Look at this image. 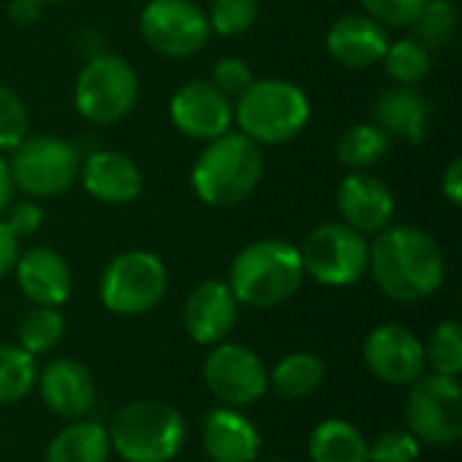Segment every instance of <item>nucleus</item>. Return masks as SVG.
Listing matches in <instances>:
<instances>
[{"label": "nucleus", "instance_id": "nucleus-34", "mask_svg": "<svg viewBox=\"0 0 462 462\" xmlns=\"http://www.w3.org/2000/svg\"><path fill=\"white\" fill-rule=\"evenodd\" d=\"M417 457L420 441L409 430H390L368 444V462H417Z\"/></svg>", "mask_w": 462, "mask_h": 462}, {"label": "nucleus", "instance_id": "nucleus-5", "mask_svg": "<svg viewBox=\"0 0 462 462\" xmlns=\"http://www.w3.org/2000/svg\"><path fill=\"white\" fill-rule=\"evenodd\" d=\"M108 430L111 452L125 462H171L184 447V417L162 401H133L122 406Z\"/></svg>", "mask_w": 462, "mask_h": 462}, {"label": "nucleus", "instance_id": "nucleus-35", "mask_svg": "<svg viewBox=\"0 0 462 462\" xmlns=\"http://www.w3.org/2000/svg\"><path fill=\"white\" fill-rule=\"evenodd\" d=\"M428 0H360L368 16L384 27H411Z\"/></svg>", "mask_w": 462, "mask_h": 462}, {"label": "nucleus", "instance_id": "nucleus-32", "mask_svg": "<svg viewBox=\"0 0 462 462\" xmlns=\"http://www.w3.org/2000/svg\"><path fill=\"white\" fill-rule=\"evenodd\" d=\"M206 16L211 32L222 38H236L254 27L260 16V0H211Z\"/></svg>", "mask_w": 462, "mask_h": 462}, {"label": "nucleus", "instance_id": "nucleus-12", "mask_svg": "<svg viewBox=\"0 0 462 462\" xmlns=\"http://www.w3.org/2000/svg\"><path fill=\"white\" fill-rule=\"evenodd\" d=\"M203 382L219 403L241 409L263 401L268 393V368L249 346L222 341L203 363Z\"/></svg>", "mask_w": 462, "mask_h": 462}, {"label": "nucleus", "instance_id": "nucleus-30", "mask_svg": "<svg viewBox=\"0 0 462 462\" xmlns=\"http://www.w3.org/2000/svg\"><path fill=\"white\" fill-rule=\"evenodd\" d=\"M414 38L428 49V51H439L447 49L455 38L457 30V8L452 0H428L422 5V11L417 14V19L411 22Z\"/></svg>", "mask_w": 462, "mask_h": 462}, {"label": "nucleus", "instance_id": "nucleus-24", "mask_svg": "<svg viewBox=\"0 0 462 462\" xmlns=\"http://www.w3.org/2000/svg\"><path fill=\"white\" fill-rule=\"evenodd\" d=\"M311 462H368V441L344 420H325L309 436Z\"/></svg>", "mask_w": 462, "mask_h": 462}, {"label": "nucleus", "instance_id": "nucleus-18", "mask_svg": "<svg viewBox=\"0 0 462 462\" xmlns=\"http://www.w3.org/2000/svg\"><path fill=\"white\" fill-rule=\"evenodd\" d=\"M14 273L22 295L32 306L60 309L73 292V273L68 260L49 246H32L27 252H19Z\"/></svg>", "mask_w": 462, "mask_h": 462}, {"label": "nucleus", "instance_id": "nucleus-22", "mask_svg": "<svg viewBox=\"0 0 462 462\" xmlns=\"http://www.w3.org/2000/svg\"><path fill=\"white\" fill-rule=\"evenodd\" d=\"M203 447L211 462H254L260 457L257 428L230 406L208 411L203 422Z\"/></svg>", "mask_w": 462, "mask_h": 462}, {"label": "nucleus", "instance_id": "nucleus-42", "mask_svg": "<svg viewBox=\"0 0 462 462\" xmlns=\"http://www.w3.org/2000/svg\"><path fill=\"white\" fill-rule=\"evenodd\" d=\"M43 3H65V0H43Z\"/></svg>", "mask_w": 462, "mask_h": 462}, {"label": "nucleus", "instance_id": "nucleus-15", "mask_svg": "<svg viewBox=\"0 0 462 462\" xmlns=\"http://www.w3.org/2000/svg\"><path fill=\"white\" fill-rule=\"evenodd\" d=\"M336 206H338L341 222L355 227L365 238L379 236L384 227L393 225V217H395L393 189L382 179L365 171H352L341 179L338 192H336Z\"/></svg>", "mask_w": 462, "mask_h": 462}, {"label": "nucleus", "instance_id": "nucleus-25", "mask_svg": "<svg viewBox=\"0 0 462 462\" xmlns=\"http://www.w3.org/2000/svg\"><path fill=\"white\" fill-rule=\"evenodd\" d=\"M325 382V363L309 352H292L276 363L268 374V387L284 401H303L314 395Z\"/></svg>", "mask_w": 462, "mask_h": 462}, {"label": "nucleus", "instance_id": "nucleus-37", "mask_svg": "<svg viewBox=\"0 0 462 462\" xmlns=\"http://www.w3.org/2000/svg\"><path fill=\"white\" fill-rule=\"evenodd\" d=\"M5 214H8V217H5L3 222L8 225V230H11L19 241L27 238V236H35V233L41 230V225H43V208H41L32 198L19 200V203H11Z\"/></svg>", "mask_w": 462, "mask_h": 462}, {"label": "nucleus", "instance_id": "nucleus-38", "mask_svg": "<svg viewBox=\"0 0 462 462\" xmlns=\"http://www.w3.org/2000/svg\"><path fill=\"white\" fill-rule=\"evenodd\" d=\"M441 195L452 203V206H462V160L455 157L447 171L441 173Z\"/></svg>", "mask_w": 462, "mask_h": 462}, {"label": "nucleus", "instance_id": "nucleus-23", "mask_svg": "<svg viewBox=\"0 0 462 462\" xmlns=\"http://www.w3.org/2000/svg\"><path fill=\"white\" fill-rule=\"evenodd\" d=\"M108 430L97 422H70L46 447V462H108Z\"/></svg>", "mask_w": 462, "mask_h": 462}, {"label": "nucleus", "instance_id": "nucleus-14", "mask_svg": "<svg viewBox=\"0 0 462 462\" xmlns=\"http://www.w3.org/2000/svg\"><path fill=\"white\" fill-rule=\"evenodd\" d=\"M168 116L181 135L208 143L233 130V100L211 81L192 79L171 95Z\"/></svg>", "mask_w": 462, "mask_h": 462}, {"label": "nucleus", "instance_id": "nucleus-11", "mask_svg": "<svg viewBox=\"0 0 462 462\" xmlns=\"http://www.w3.org/2000/svg\"><path fill=\"white\" fill-rule=\"evenodd\" d=\"M138 27L149 49L171 60L195 57L214 35L203 5L195 0H149L141 8Z\"/></svg>", "mask_w": 462, "mask_h": 462}, {"label": "nucleus", "instance_id": "nucleus-2", "mask_svg": "<svg viewBox=\"0 0 462 462\" xmlns=\"http://www.w3.org/2000/svg\"><path fill=\"white\" fill-rule=\"evenodd\" d=\"M265 176V154L244 133H225L206 143L198 154L189 184L200 203L211 208H233L254 195Z\"/></svg>", "mask_w": 462, "mask_h": 462}, {"label": "nucleus", "instance_id": "nucleus-13", "mask_svg": "<svg viewBox=\"0 0 462 462\" xmlns=\"http://www.w3.org/2000/svg\"><path fill=\"white\" fill-rule=\"evenodd\" d=\"M363 360L379 382L393 387H411L428 368L425 344L420 336L395 322L379 325L368 333Z\"/></svg>", "mask_w": 462, "mask_h": 462}, {"label": "nucleus", "instance_id": "nucleus-6", "mask_svg": "<svg viewBox=\"0 0 462 462\" xmlns=\"http://www.w3.org/2000/svg\"><path fill=\"white\" fill-rule=\"evenodd\" d=\"M135 68L119 54L89 57L73 81V106L92 125H116L138 103Z\"/></svg>", "mask_w": 462, "mask_h": 462}, {"label": "nucleus", "instance_id": "nucleus-10", "mask_svg": "<svg viewBox=\"0 0 462 462\" xmlns=\"http://www.w3.org/2000/svg\"><path fill=\"white\" fill-rule=\"evenodd\" d=\"M406 425L420 444L452 447L462 436V387L452 376H420L406 401Z\"/></svg>", "mask_w": 462, "mask_h": 462}, {"label": "nucleus", "instance_id": "nucleus-19", "mask_svg": "<svg viewBox=\"0 0 462 462\" xmlns=\"http://www.w3.org/2000/svg\"><path fill=\"white\" fill-rule=\"evenodd\" d=\"M325 46H328V54L338 65L363 70V68L382 62V57L390 46V35H387V27L379 24L374 16L346 14L330 24Z\"/></svg>", "mask_w": 462, "mask_h": 462}, {"label": "nucleus", "instance_id": "nucleus-1", "mask_svg": "<svg viewBox=\"0 0 462 462\" xmlns=\"http://www.w3.org/2000/svg\"><path fill=\"white\" fill-rule=\"evenodd\" d=\"M368 273L387 298L398 303H417L444 284L447 260L441 244L428 230L414 225H390L374 236Z\"/></svg>", "mask_w": 462, "mask_h": 462}, {"label": "nucleus", "instance_id": "nucleus-8", "mask_svg": "<svg viewBox=\"0 0 462 462\" xmlns=\"http://www.w3.org/2000/svg\"><path fill=\"white\" fill-rule=\"evenodd\" d=\"M8 171L19 192L32 200H49L65 195L79 181L81 157L65 138L27 135L16 149H11Z\"/></svg>", "mask_w": 462, "mask_h": 462}, {"label": "nucleus", "instance_id": "nucleus-21", "mask_svg": "<svg viewBox=\"0 0 462 462\" xmlns=\"http://www.w3.org/2000/svg\"><path fill=\"white\" fill-rule=\"evenodd\" d=\"M374 122L393 138L422 143L430 127V103L417 87H387L374 100Z\"/></svg>", "mask_w": 462, "mask_h": 462}, {"label": "nucleus", "instance_id": "nucleus-33", "mask_svg": "<svg viewBox=\"0 0 462 462\" xmlns=\"http://www.w3.org/2000/svg\"><path fill=\"white\" fill-rule=\"evenodd\" d=\"M30 135V111L22 95L0 84V154L16 149Z\"/></svg>", "mask_w": 462, "mask_h": 462}, {"label": "nucleus", "instance_id": "nucleus-43", "mask_svg": "<svg viewBox=\"0 0 462 462\" xmlns=\"http://www.w3.org/2000/svg\"><path fill=\"white\" fill-rule=\"evenodd\" d=\"M271 462H287V460H271Z\"/></svg>", "mask_w": 462, "mask_h": 462}, {"label": "nucleus", "instance_id": "nucleus-40", "mask_svg": "<svg viewBox=\"0 0 462 462\" xmlns=\"http://www.w3.org/2000/svg\"><path fill=\"white\" fill-rule=\"evenodd\" d=\"M19 257V238L8 230V225L0 219V279L8 276Z\"/></svg>", "mask_w": 462, "mask_h": 462}, {"label": "nucleus", "instance_id": "nucleus-9", "mask_svg": "<svg viewBox=\"0 0 462 462\" xmlns=\"http://www.w3.org/2000/svg\"><path fill=\"white\" fill-rule=\"evenodd\" d=\"M303 273L322 287H349L368 273L371 244L344 222L317 225L298 246Z\"/></svg>", "mask_w": 462, "mask_h": 462}, {"label": "nucleus", "instance_id": "nucleus-31", "mask_svg": "<svg viewBox=\"0 0 462 462\" xmlns=\"http://www.w3.org/2000/svg\"><path fill=\"white\" fill-rule=\"evenodd\" d=\"M425 360L428 365L441 374L457 379L462 371V328L457 322L447 319L433 328L430 341L425 344Z\"/></svg>", "mask_w": 462, "mask_h": 462}, {"label": "nucleus", "instance_id": "nucleus-20", "mask_svg": "<svg viewBox=\"0 0 462 462\" xmlns=\"http://www.w3.org/2000/svg\"><path fill=\"white\" fill-rule=\"evenodd\" d=\"M35 384L43 406L62 420H81L95 406V379L76 360H51Z\"/></svg>", "mask_w": 462, "mask_h": 462}, {"label": "nucleus", "instance_id": "nucleus-26", "mask_svg": "<svg viewBox=\"0 0 462 462\" xmlns=\"http://www.w3.org/2000/svg\"><path fill=\"white\" fill-rule=\"evenodd\" d=\"M393 143L395 141L376 122H360L341 133L336 143V157L349 171H368L390 154Z\"/></svg>", "mask_w": 462, "mask_h": 462}, {"label": "nucleus", "instance_id": "nucleus-3", "mask_svg": "<svg viewBox=\"0 0 462 462\" xmlns=\"http://www.w3.org/2000/svg\"><path fill=\"white\" fill-rule=\"evenodd\" d=\"M311 122V100L287 79H254L233 100V125L257 146H282Z\"/></svg>", "mask_w": 462, "mask_h": 462}, {"label": "nucleus", "instance_id": "nucleus-27", "mask_svg": "<svg viewBox=\"0 0 462 462\" xmlns=\"http://www.w3.org/2000/svg\"><path fill=\"white\" fill-rule=\"evenodd\" d=\"M38 382V365L19 344H0V406L24 401Z\"/></svg>", "mask_w": 462, "mask_h": 462}, {"label": "nucleus", "instance_id": "nucleus-41", "mask_svg": "<svg viewBox=\"0 0 462 462\" xmlns=\"http://www.w3.org/2000/svg\"><path fill=\"white\" fill-rule=\"evenodd\" d=\"M14 179H11V171H8V160L0 154V217L8 211V206L14 203Z\"/></svg>", "mask_w": 462, "mask_h": 462}, {"label": "nucleus", "instance_id": "nucleus-29", "mask_svg": "<svg viewBox=\"0 0 462 462\" xmlns=\"http://www.w3.org/2000/svg\"><path fill=\"white\" fill-rule=\"evenodd\" d=\"M62 336H65V319L60 309H49V306H32L19 319V328H16V344L32 357L51 352Z\"/></svg>", "mask_w": 462, "mask_h": 462}, {"label": "nucleus", "instance_id": "nucleus-7", "mask_svg": "<svg viewBox=\"0 0 462 462\" xmlns=\"http://www.w3.org/2000/svg\"><path fill=\"white\" fill-rule=\"evenodd\" d=\"M168 292L165 263L146 249H127L108 260L100 273V303L116 317H141L160 306Z\"/></svg>", "mask_w": 462, "mask_h": 462}, {"label": "nucleus", "instance_id": "nucleus-39", "mask_svg": "<svg viewBox=\"0 0 462 462\" xmlns=\"http://www.w3.org/2000/svg\"><path fill=\"white\" fill-rule=\"evenodd\" d=\"M43 0H11L8 3V16L19 24V27H30L43 16Z\"/></svg>", "mask_w": 462, "mask_h": 462}, {"label": "nucleus", "instance_id": "nucleus-16", "mask_svg": "<svg viewBox=\"0 0 462 462\" xmlns=\"http://www.w3.org/2000/svg\"><path fill=\"white\" fill-rule=\"evenodd\" d=\"M79 181L89 198L106 206H127L143 189V173L138 162L116 149H97L81 160Z\"/></svg>", "mask_w": 462, "mask_h": 462}, {"label": "nucleus", "instance_id": "nucleus-28", "mask_svg": "<svg viewBox=\"0 0 462 462\" xmlns=\"http://www.w3.org/2000/svg\"><path fill=\"white\" fill-rule=\"evenodd\" d=\"M382 62L393 84L417 87L420 81H425V76L433 68V51H428L417 38H401V41H390Z\"/></svg>", "mask_w": 462, "mask_h": 462}, {"label": "nucleus", "instance_id": "nucleus-36", "mask_svg": "<svg viewBox=\"0 0 462 462\" xmlns=\"http://www.w3.org/2000/svg\"><path fill=\"white\" fill-rule=\"evenodd\" d=\"M208 81L219 92H225L230 100H236L254 81V76H252V68H249L246 60H241V57H222V60L214 62V70H211Z\"/></svg>", "mask_w": 462, "mask_h": 462}, {"label": "nucleus", "instance_id": "nucleus-4", "mask_svg": "<svg viewBox=\"0 0 462 462\" xmlns=\"http://www.w3.org/2000/svg\"><path fill=\"white\" fill-rule=\"evenodd\" d=\"M303 279L306 273L295 244L282 238H260L233 257L227 287L244 306L273 309L290 300L300 290Z\"/></svg>", "mask_w": 462, "mask_h": 462}, {"label": "nucleus", "instance_id": "nucleus-17", "mask_svg": "<svg viewBox=\"0 0 462 462\" xmlns=\"http://www.w3.org/2000/svg\"><path fill=\"white\" fill-rule=\"evenodd\" d=\"M184 330L200 346L222 344L238 319V300L227 282L208 279L198 284L184 303Z\"/></svg>", "mask_w": 462, "mask_h": 462}]
</instances>
